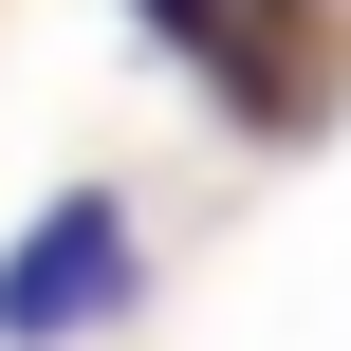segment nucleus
Here are the masks:
<instances>
[{
    "label": "nucleus",
    "instance_id": "obj_1",
    "mask_svg": "<svg viewBox=\"0 0 351 351\" xmlns=\"http://www.w3.org/2000/svg\"><path fill=\"white\" fill-rule=\"evenodd\" d=\"M130 278H148V241H130V204L111 185H56L19 241H0V351H74L130 315Z\"/></svg>",
    "mask_w": 351,
    "mask_h": 351
}]
</instances>
